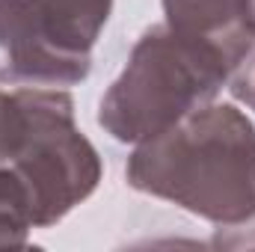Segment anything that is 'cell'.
Segmentation results:
<instances>
[{
    "mask_svg": "<svg viewBox=\"0 0 255 252\" xmlns=\"http://www.w3.org/2000/svg\"><path fill=\"white\" fill-rule=\"evenodd\" d=\"M247 0H163V24L193 39L217 42L250 60L255 39L244 24Z\"/></svg>",
    "mask_w": 255,
    "mask_h": 252,
    "instance_id": "obj_5",
    "label": "cell"
},
{
    "mask_svg": "<svg viewBox=\"0 0 255 252\" xmlns=\"http://www.w3.org/2000/svg\"><path fill=\"white\" fill-rule=\"evenodd\" d=\"M232 92L238 101H244L250 110H255V60L244 63L232 74Z\"/></svg>",
    "mask_w": 255,
    "mask_h": 252,
    "instance_id": "obj_8",
    "label": "cell"
},
{
    "mask_svg": "<svg viewBox=\"0 0 255 252\" xmlns=\"http://www.w3.org/2000/svg\"><path fill=\"white\" fill-rule=\"evenodd\" d=\"M125 181L202 220L232 226L255 214V125L232 104H205L136 142Z\"/></svg>",
    "mask_w": 255,
    "mask_h": 252,
    "instance_id": "obj_1",
    "label": "cell"
},
{
    "mask_svg": "<svg viewBox=\"0 0 255 252\" xmlns=\"http://www.w3.org/2000/svg\"><path fill=\"white\" fill-rule=\"evenodd\" d=\"M113 0H0V83L65 89L89 77Z\"/></svg>",
    "mask_w": 255,
    "mask_h": 252,
    "instance_id": "obj_3",
    "label": "cell"
},
{
    "mask_svg": "<svg viewBox=\"0 0 255 252\" xmlns=\"http://www.w3.org/2000/svg\"><path fill=\"white\" fill-rule=\"evenodd\" d=\"M27 98V136L9 163L30 193L33 226L48 229L89 199L101 181V157L74 122L65 89L21 86Z\"/></svg>",
    "mask_w": 255,
    "mask_h": 252,
    "instance_id": "obj_4",
    "label": "cell"
},
{
    "mask_svg": "<svg viewBox=\"0 0 255 252\" xmlns=\"http://www.w3.org/2000/svg\"><path fill=\"white\" fill-rule=\"evenodd\" d=\"M27 136V98L24 89L15 86L12 92L0 89V166H9L21 151Z\"/></svg>",
    "mask_w": 255,
    "mask_h": 252,
    "instance_id": "obj_7",
    "label": "cell"
},
{
    "mask_svg": "<svg viewBox=\"0 0 255 252\" xmlns=\"http://www.w3.org/2000/svg\"><path fill=\"white\" fill-rule=\"evenodd\" d=\"M244 24H247L250 36L255 39V0H247V9H244Z\"/></svg>",
    "mask_w": 255,
    "mask_h": 252,
    "instance_id": "obj_9",
    "label": "cell"
},
{
    "mask_svg": "<svg viewBox=\"0 0 255 252\" xmlns=\"http://www.w3.org/2000/svg\"><path fill=\"white\" fill-rule=\"evenodd\" d=\"M244 63L217 42L154 24L136 39L122 74L104 92L98 125L119 142H145L211 104Z\"/></svg>",
    "mask_w": 255,
    "mask_h": 252,
    "instance_id": "obj_2",
    "label": "cell"
},
{
    "mask_svg": "<svg viewBox=\"0 0 255 252\" xmlns=\"http://www.w3.org/2000/svg\"><path fill=\"white\" fill-rule=\"evenodd\" d=\"M33 226L30 193L12 166H0V250L27 247Z\"/></svg>",
    "mask_w": 255,
    "mask_h": 252,
    "instance_id": "obj_6",
    "label": "cell"
}]
</instances>
